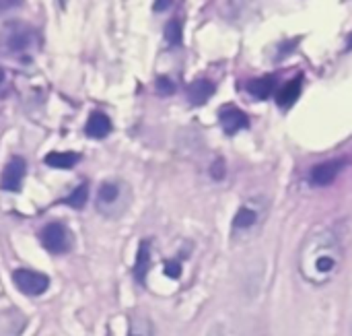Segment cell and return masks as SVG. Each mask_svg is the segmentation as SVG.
Returning a JSON list of instances; mask_svg holds the SVG:
<instances>
[{
	"instance_id": "6da1fadb",
	"label": "cell",
	"mask_w": 352,
	"mask_h": 336,
	"mask_svg": "<svg viewBox=\"0 0 352 336\" xmlns=\"http://www.w3.org/2000/svg\"><path fill=\"white\" fill-rule=\"evenodd\" d=\"M344 258L340 235L332 227L314 229L299 250V273L311 285H326L332 281Z\"/></svg>"
},
{
	"instance_id": "7a4b0ae2",
	"label": "cell",
	"mask_w": 352,
	"mask_h": 336,
	"mask_svg": "<svg viewBox=\"0 0 352 336\" xmlns=\"http://www.w3.org/2000/svg\"><path fill=\"white\" fill-rule=\"evenodd\" d=\"M37 43V31L25 21H8L0 27V52L8 56H23Z\"/></svg>"
},
{
	"instance_id": "3957f363",
	"label": "cell",
	"mask_w": 352,
	"mask_h": 336,
	"mask_svg": "<svg viewBox=\"0 0 352 336\" xmlns=\"http://www.w3.org/2000/svg\"><path fill=\"white\" fill-rule=\"evenodd\" d=\"M130 202V188L128 184H124L122 180H105L99 186L97 192V211L107 217H120Z\"/></svg>"
},
{
	"instance_id": "277c9868",
	"label": "cell",
	"mask_w": 352,
	"mask_h": 336,
	"mask_svg": "<svg viewBox=\"0 0 352 336\" xmlns=\"http://www.w3.org/2000/svg\"><path fill=\"white\" fill-rule=\"evenodd\" d=\"M39 242L50 254H66L72 248V235L60 221H50L39 231Z\"/></svg>"
},
{
	"instance_id": "5b68a950",
	"label": "cell",
	"mask_w": 352,
	"mask_h": 336,
	"mask_svg": "<svg viewBox=\"0 0 352 336\" xmlns=\"http://www.w3.org/2000/svg\"><path fill=\"white\" fill-rule=\"evenodd\" d=\"M12 283L14 287L29 295V297H37L43 295L50 287V277L39 273V271H29V269H16L12 273Z\"/></svg>"
},
{
	"instance_id": "8992f818",
	"label": "cell",
	"mask_w": 352,
	"mask_h": 336,
	"mask_svg": "<svg viewBox=\"0 0 352 336\" xmlns=\"http://www.w3.org/2000/svg\"><path fill=\"white\" fill-rule=\"evenodd\" d=\"M264 219V204L258 200H248L233 219V231L235 233H250L254 231Z\"/></svg>"
},
{
	"instance_id": "52a82bcc",
	"label": "cell",
	"mask_w": 352,
	"mask_h": 336,
	"mask_svg": "<svg viewBox=\"0 0 352 336\" xmlns=\"http://www.w3.org/2000/svg\"><path fill=\"white\" fill-rule=\"evenodd\" d=\"M27 163L23 157H10L8 163L4 165L2 178H0V188L6 192H19L25 180Z\"/></svg>"
},
{
	"instance_id": "ba28073f",
	"label": "cell",
	"mask_w": 352,
	"mask_h": 336,
	"mask_svg": "<svg viewBox=\"0 0 352 336\" xmlns=\"http://www.w3.org/2000/svg\"><path fill=\"white\" fill-rule=\"evenodd\" d=\"M344 159H340V161H326V163H322V165H316V167H311V171H309V182L314 184V186H330L338 176H340V171H342V167H344Z\"/></svg>"
},
{
	"instance_id": "9c48e42d",
	"label": "cell",
	"mask_w": 352,
	"mask_h": 336,
	"mask_svg": "<svg viewBox=\"0 0 352 336\" xmlns=\"http://www.w3.org/2000/svg\"><path fill=\"white\" fill-rule=\"evenodd\" d=\"M219 118H221V126H223V130L227 134H235V132H239V130L250 126V118L239 107H235V105L221 107Z\"/></svg>"
},
{
	"instance_id": "30bf717a",
	"label": "cell",
	"mask_w": 352,
	"mask_h": 336,
	"mask_svg": "<svg viewBox=\"0 0 352 336\" xmlns=\"http://www.w3.org/2000/svg\"><path fill=\"white\" fill-rule=\"evenodd\" d=\"M111 120L103 114V112H93L87 120L85 126V134L89 138H105L111 132Z\"/></svg>"
},
{
	"instance_id": "8fae6325",
	"label": "cell",
	"mask_w": 352,
	"mask_h": 336,
	"mask_svg": "<svg viewBox=\"0 0 352 336\" xmlns=\"http://www.w3.org/2000/svg\"><path fill=\"white\" fill-rule=\"evenodd\" d=\"M148 266H151V244L146 240H142L138 246V252H136V262L132 266V275H134L136 283L144 285L146 275H148Z\"/></svg>"
},
{
	"instance_id": "7c38bea8",
	"label": "cell",
	"mask_w": 352,
	"mask_h": 336,
	"mask_svg": "<svg viewBox=\"0 0 352 336\" xmlns=\"http://www.w3.org/2000/svg\"><path fill=\"white\" fill-rule=\"evenodd\" d=\"M214 93V85L206 78H198L194 81L190 87H188V99L194 103V105H202L206 103Z\"/></svg>"
},
{
	"instance_id": "4fadbf2b",
	"label": "cell",
	"mask_w": 352,
	"mask_h": 336,
	"mask_svg": "<svg viewBox=\"0 0 352 336\" xmlns=\"http://www.w3.org/2000/svg\"><path fill=\"white\" fill-rule=\"evenodd\" d=\"M78 161H80V155L72 153V151H66V153L54 151V153L43 157V163L54 167V169H72Z\"/></svg>"
},
{
	"instance_id": "5bb4252c",
	"label": "cell",
	"mask_w": 352,
	"mask_h": 336,
	"mask_svg": "<svg viewBox=\"0 0 352 336\" xmlns=\"http://www.w3.org/2000/svg\"><path fill=\"white\" fill-rule=\"evenodd\" d=\"M256 4H258V0H227L221 12H223L227 19L237 21V19H241L245 12H250Z\"/></svg>"
},
{
	"instance_id": "9a60e30c",
	"label": "cell",
	"mask_w": 352,
	"mask_h": 336,
	"mask_svg": "<svg viewBox=\"0 0 352 336\" xmlns=\"http://www.w3.org/2000/svg\"><path fill=\"white\" fill-rule=\"evenodd\" d=\"M299 93H301V76H297L295 81L287 83V85L276 93V103H278L280 107H291V105L297 101Z\"/></svg>"
},
{
	"instance_id": "2e32d148",
	"label": "cell",
	"mask_w": 352,
	"mask_h": 336,
	"mask_svg": "<svg viewBox=\"0 0 352 336\" xmlns=\"http://www.w3.org/2000/svg\"><path fill=\"white\" fill-rule=\"evenodd\" d=\"M276 87V78L274 76H262V78H256V81H250L248 83V91L258 97V99H266L270 97V93L274 91Z\"/></svg>"
},
{
	"instance_id": "e0dca14e",
	"label": "cell",
	"mask_w": 352,
	"mask_h": 336,
	"mask_svg": "<svg viewBox=\"0 0 352 336\" xmlns=\"http://www.w3.org/2000/svg\"><path fill=\"white\" fill-rule=\"evenodd\" d=\"M87 198H89V186H87V184H80V186L74 188V192H72L70 196H66V198L60 200V202H62V204H68V207H72V209H76V211H80V209H85Z\"/></svg>"
},
{
	"instance_id": "ac0fdd59",
	"label": "cell",
	"mask_w": 352,
	"mask_h": 336,
	"mask_svg": "<svg viewBox=\"0 0 352 336\" xmlns=\"http://www.w3.org/2000/svg\"><path fill=\"white\" fill-rule=\"evenodd\" d=\"M163 35H165V39H167L169 45H182V23L177 19H171L165 25Z\"/></svg>"
},
{
	"instance_id": "d6986e66",
	"label": "cell",
	"mask_w": 352,
	"mask_h": 336,
	"mask_svg": "<svg viewBox=\"0 0 352 336\" xmlns=\"http://www.w3.org/2000/svg\"><path fill=\"white\" fill-rule=\"evenodd\" d=\"M157 91H159L161 95H171V93H175V85H173L171 78L159 76V78H157Z\"/></svg>"
},
{
	"instance_id": "ffe728a7",
	"label": "cell",
	"mask_w": 352,
	"mask_h": 336,
	"mask_svg": "<svg viewBox=\"0 0 352 336\" xmlns=\"http://www.w3.org/2000/svg\"><path fill=\"white\" fill-rule=\"evenodd\" d=\"M128 336H151V324L146 322H130V333Z\"/></svg>"
},
{
	"instance_id": "44dd1931",
	"label": "cell",
	"mask_w": 352,
	"mask_h": 336,
	"mask_svg": "<svg viewBox=\"0 0 352 336\" xmlns=\"http://www.w3.org/2000/svg\"><path fill=\"white\" fill-rule=\"evenodd\" d=\"M179 269H182V266H179V262H177V260H167V262H165V266H163V273H165L167 277H171V279H177V277H179V273H182Z\"/></svg>"
},
{
	"instance_id": "7402d4cb",
	"label": "cell",
	"mask_w": 352,
	"mask_h": 336,
	"mask_svg": "<svg viewBox=\"0 0 352 336\" xmlns=\"http://www.w3.org/2000/svg\"><path fill=\"white\" fill-rule=\"evenodd\" d=\"M171 4H173V0H157V2H155V12H163V10H167Z\"/></svg>"
},
{
	"instance_id": "603a6c76",
	"label": "cell",
	"mask_w": 352,
	"mask_h": 336,
	"mask_svg": "<svg viewBox=\"0 0 352 336\" xmlns=\"http://www.w3.org/2000/svg\"><path fill=\"white\" fill-rule=\"evenodd\" d=\"M346 48H349V50H352V33H351V35H349V41H346Z\"/></svg>"
},
{
	"instance_id": "cb8c5ba5",
	"label": "cell",
	"mask_w": 352,
	"mask_h": 336,
	"mask_svg": "<svg viewBox=\"0 0 352 336\" xmlns=\"http://www.w3.org/2000/svg\"><path fill=\"white\" fill-rule=\"evenodd\" d=\"M2 83H4V70L0 68V85H2Z\"/></svg>"
},
{
	"instance_id": "d4e9b609",
	"label": "cell",
	"mask_w": 352,
	"mask_h": 336,
	"mask_svg": "<svg viewBox=\"0 0 352 336\" xmlns=\"http://www.w3.org/2000/svg\"><path fill=\"white\" fill-rule=\"evenodd\" d=\"M60 6L64 8V6H66V0H60Z\"/></svg>"
}]
</instances>
